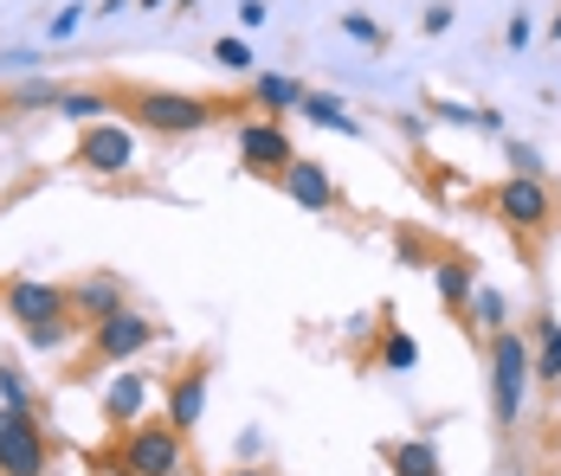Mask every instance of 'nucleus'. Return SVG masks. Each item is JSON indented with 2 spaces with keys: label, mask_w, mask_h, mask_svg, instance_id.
<instances>
[{
  "label": "nucleus",
  "mask_w": 561,
  "mask_h": 476,
  "mask_svg": "<svg viewBox=\"0 0 561 476\" xmlns=\"http://www.w3.org/2000/svg\"><path fill=\"white\" fill-rule=\"evenodd\" d=\"M0 310H7V322L20 328V341H26L33 355H65L71 341L91 335L84 322L71 316L65 283H53V277H7V283H0Z\"/></svg>",
  "instance_id": "f257e3e1"
},
{
  "label": "nucleus",
  "mask_w": 561,
  "mask_h": 476,
  "mask_svg": "<svg viewBox=\"0 0 561 476\" xmlns=\"http://www.w3.org/2000/svg\"><path fill=\"white\" fill-rule=\"evenodd\" d=\"M484 380H491V419L516 431L523 425V406H529V380H536V348H529V335L523 328H497L491 341H484Z\"/></svg>",
  "instance_id": "f03ea898"
},
{
  "label": "nucleus",
  "mask_w": 561,
  "mask_h": 476,
  "mask_svg": "<svg viewBox=\"0 0 561 476\" xmlns=\"http://www.w3.org/2000/svg\"><path fill=\"white\" fill-rule=\"evenodd\" d=\"M181 457H187V438H181L169 419H142V425H129V431H116V451L98 471H111V476H181L187 471Z\"/></svg>",
  "instance_id": "7ed1b4c3"
},
{
  "label": "nucleus",
  "mask_w": 561,
  "mask_h": 476,
  "mask_svg": "<svg viewBox=\"0 0 561 476\" xmlns=\"http://www.w3.org/2000/svg\"><path fill=\"white\" fill-rule=\"evenodd\" d=\"M129 123L149 129V136H201L214 116H220V97H194V91H162V84H142L123 97Z\"/></svg>",
  "instance_id": "20e7f679"
},
{
  "label": "nucleus",
  "mask_w": 561,
  "mask_h": 476,
  "mask_svg": "<svg viewBox=\"0 0 561 476\" xmlns=\"http://www.w3.org/2000/svg\"><path fill=\"white\" fill-rule=\"evenodd\" d=\"M156 341H162V322L149 316V310H136V303H123L116 316H104L84 335V355H91V368H129V361L149 355Z\"/></svg>",
  "instance_id": "39448f33"
},
{
  "label": "nucleus",
  "mask_w": 561,
  "mask_h": 476,
  "mask_svg": "<svg viewBox=\"0 0 561 476\" xmlns=\"http://www.w3.org/2000/svg\"><path fill=\"white\" fill-rule=\"evenodd\" d=\"M0 476H53V438L39 413L0 406Z\"/></svg>",
  "instance_id": "423d86ee"
},
{
  "label": "nucleus",
  "mask_w": 561,
  "mask_h": 476,
  "mask_svg": "<svg viewBox=\"0 0 561 476\" xmlns=\"http://www.w3.org/2000/svg\"><path fill=\"white\" fill-rule=\"evenodd\" d=\"M491 207H497V219H504L510 232L536 239V232H549V219H556V194H549V181H523V174H504V187L491 194Z\"/></svg>",
  "instance_id": "0eeeda50"
},
{
  "label": "nucleus",
  "mask_w": 561,
  "mask_h": 476,
  "mask_svg": "<svg viewBox=\"0 0 561 476\" xmlns=\"http://www.w3.org/2000/svg\"><path fill=\"white\" fill-rule=\"evenodd\" d=\"M78 167L98 174V181H123L136 167V129L129 123H91L78 136Z\"/></svg>",
  "instance_id": "6e6552de"
},
{
  "label": "nucleus",
  "mask_w": 561,
  "mask_h": 476,
  "mask_svg": "<svg viewBox=\"0 0 561 476\" xmlns=\"http://www.w3.org/2000/svg\"><path fill=\"white\" fill-rule=\"evenodd\" d=\"M232 142H239V161H245L252 174H272V181H278L284 167L297 161V142H290V129H284V123H272V116H245Z\"/></svg>",
  "instance_id": "1a4fd4ad"
},
{
  "label": "nucleus",
  "mask_w": 561,
  "mask_h": 476,
  "mask_svg": "<svg viewBox=\"0 0 561 476\" xmlns=\"http://www.w3.org/2000/svg\"><path fill=\"white\" fill-rule=\"evenodd\" d=\"M65 303H71V316L84 322V328H98L104 316H116V310L129 303V283H123L116 270H91V277L65 283Z\"/></svg>",
  "instance_id": "9d476101"
},
{
  "label": "nucleus",
  "mask_w": 561,
  "mask_h": 476,
  "mask_svg": "<svg viewBox=\"0 0 561 476\" xmlns=\"http://www.w3.org/2000/svg\"><path fill=\"white\" fill-rule=\"evenodd\" d=\"M278 187H284V200H290V207H304V212H330V207H336V174H330L317 155H297L278 174Z\"/></svg>",
  "instance_id": "9b49d317"
},
{
  "label": "nucleus",
  "mask_w": 561,
  "mask_h": 476,
  "mask_svg": "<svg viewBox=\"0 0 561 476\" xmlns=\"http://www.w3.org/2000/svg\"><path fill=\"white\" fill-rule=\"evenodd\" d=\"M207 399H214V380H207V368L194 361V368H181L169 380V413H162V419L187 438V431H201V419H207Z\"/></svg>",
  "instance_id": "f8f14e48"
},
{
  "label": "nucleus",
  "mask_w": 561,
  "mask_h": 476,
  "mask_svg": "<svg viewBox=\"0 0 561 476\" xmlns=\"http://www.w3.org/2000/svg\"><path fill=\"white\" fill-rule=\"evenodd\" d=\"M104 425L111 431H129V425L149 419V373H111V386H104Z\"/></svg>",
  "instance_id": "ddd939ff"
},
{
  "label": "nucleus",
  "mask_w": 561,
  "mask_h": 476,
  "mask_svg": "<svg viewBox=\"0 0 561 476\" xmlns=\"http://www.w3.org/2000/svg\"><path fill=\"white\" fill-rule=\"evenodd\" d=\"M304 78H290V71H252V104H259V116H272V123H284V116H297L304 109Z\"/></svg>",
  "instance_id": "4468645a"
},
{
  "label": "nucleus",
  "mask_w": 561,
  "mask_h": 476,
  "mask_svg": "<svg viewBox=\"0 0 561 476\" xmlns=\"http://www.w3.org/2000/svg\"><path fill=\"white\" fill-rule=\"evenodd\" d=\"M433 290H439V310L446 316L465 322V310H471V297H478V270H471V258H433Z\"/></svg>",
  "instance_id": "2eb2a0df"
},
{
  "label": "nucleus",
  "mask_w": 561,
  "mask_h": 476,
  "mask_svg": "<svg viewBox=\"0 0 561 476\" xmlns=\"http://www.w3.org/2000/svg\"><path fill=\"white\" fill-rule=\"evenodd\" d=\"M529 348H536V380L561 393V322H556V310H542V316L529 322Z\"/></svg>",
  "instance_id": "dca6fc26"
},
{
  "label": "nucleus",
  "mask_w": 561,
  "mask_h": 476,
  "mask_svg": "<svg viewBox=\"0 0 561 476\" xmlns=\"http://www.w3.org/2000/svg\"><path fill=\"white\" fill-rule=\"evenodd\" d=\"M111 109H116V97L104 91V84H78V91H65V97H58L53 116L78 123V129H91V123H111Z\"/></svg>",
  "instance_id": "f3484780"
},
{
  "label": "nucleus",
  "mask_w": 561,
  "mask_h": 476,
  "mask_svg": "<svg viewBox=\"0 0 561 476\" xmlns=\"http://www.w3.org/2000/svg\"><path fill=\"white\" fill-rule=\"evenodd\" d=\"M388 471L393 476H446V464H439V444L433 438H400L388 451Z\"/></svg>",
  "instance_id": "a211bd4d"
},
{
  "label": "nucleus",
  "mask_w": 561,
  "mask_h": 476,
  "mask_svg": "<svg viewBox=\"0 0 561 476\" xmlns=\"http://www.w3.org/2000/svg\"><path fill=\"white\" fill-rule=\"evenodd\" d=\"M297 116L317 123V129H336V136H362V123L348 116V104L330 97V91H304V109H297Z\"/></svg>",
  "instance_id": "6ab92c4d"
},
{
  "label": "nucleus",
  "mask_w": 561,
  "mask_h": 476,
  "mask_svg": "<svg viewBox=\"0 0 561 476\" xmlns=\"http://www.w3.org/2000/svg\"><path fill=\"white\" fill-rule=\"evenodd\" d=\"M58 97H65V84L58 78H46V71H33V78H13V91H7V109H58Z\"/></svg>",
  "instance_id": "aec40b11"
},
{
  "label": "nucleus",
  "mask_w": 561,
  "mask_h": 476,
  "mask_svg": "<svg viewBox=\"0 0 561 476\" xmlns=\"http://www.w3.org/2000/svg\"><path fill=\"white\" fill-rule=\"evenodd\" d=\"M465 322L491 341L497 328H510V303H504V290H491V283H478V297H471V310H465Z\"/></svg>",
  "instance_id": "412c9836"
},
{
  "label": "nucleus",
  "mask_w": 561,
  "mask_h": 476,
  "mask_svg": "<svg viewBox=\"0 0 561 476\" xmlns=\"http://www.w3.org/2000/svg\"><path fill=\"white\" fill-rule=\"evenodd\" d=\"M0 406H13V413H39V393H33V380L13 368V361H0Z\"/></svg>",
  "instance_id": "4be33fe9"
},
{
  "label": "nucleus",
  "mask_w": 561,
  "mask_h": 476,
  "mask_svg": "<svg viewBox=\"0 0 561 476\" xmlns=\"http://www.w3.org/2000/svg\"><path fill=\"white\" fill-rule=\"evenodd\" d=\"M381 368L388 373H413L420 368V341H413L407 328H388V335H381Z\"/></svg>",
  "instance_id": "5701e85b"
},
{
  "label": "nucleus",
  "mask_w": 561,
  "mask_h": 476,
  "mask_svg": "<svg viewBox=\"0 0 561 476\" xmlns=\"http://www.w3.org/2000/svg\"><path fill=\"white\" fill-rule=\"evenodd\" d=\"M336 26H342V39H355V46H368V53H381V46H388V26H381L375 13H342Z\"/></svg>",
  "instance_id": "b1692460"
},
{
  "label": "nucleus",
  "mask_w": 561,
  "mask_h": 476,
  "mask_svg": "<svg viewBox=\"0 0 561 476\" xmlns=\"http://www.w3.org/2000/svg\"><path fill=\"white\" fill-rule=\"evenodd\" d=\"M214 65H220V71H239V78H252L259 58H252V46H245L239 33H220V39H214Z\"/></svg>",
  "instance_id": "393cba45"
},
{
  "label": "nucleus",
  "mask_w": 561,
  "mask_h": 476,
  "mask_svg": "<svg viewBox=\"0 0 561 476\" xmlns=\"http://www.w3.org/2000/svg\"><path fill=\"white\" fill-rule=\"evenodd\" d=\"M33 71H46L39 46H0V78H33Z\"/></svg>",
  "instance_id": "a878e982"
},
{
  "label": "nucleus",
  "mask_w": 561,
  "mask_h": 476,
  "mask_svg": "<svg viewBox=\"0 0 561 476\" xmlns=\"http://www.w3.org/2000/svg\"><path fill=\"white\" fill-rule=\"evenodd\" d=\"M504 161H510V174H523V181H542V174H549L542 149H529V142H510V136H504Z\"/></svg>",
  "instance_id": "bb28decb"
},
{
  "label": "nucleus",
  "mask_w": 561,
  "mask_h": 476,
  "mask_svg": "<svg viewBox=\"0 0 561 476\" xmlns=\"http://www.w3.org/2000/svg\"><path fill=\"white\" fill-rule=\"evenodd\" d=\"M84 13H91L84 0H65V7H58L53 20H46V46H65V39H71V33L84 26Z\"/></svg>",
  "instance_id": "cd10ccee"
},
{
  "label": "nucleus",
  "mask_w": 561,
  "mask_h": 476,
  "mask_svg": "<svg viewBox=\"0 0 561 476\" xmlns=\"http://www.w3.org/2000/svg\"><path fill=\"white\" fill-rule=\"evenodd\" d=\"M426 116H439V123H451V129H478V104H458V97H433Z\"/></svg>",
  "instance_id": "c85d7f7f"
},
{
  "label": "nucleus",
  "mask_w": 561,
  "mask_h": 476,
  "mask_svg": "<svg viewBox=\"0 0 561 476\" xmlns=\"http://www.w3.org/2000/svg\"><path fill=\"white\" fill-rule=\"evenodd\" d=\"M451 20H458V7H451V0H433V7L420 13V33H426V39H446Z\"/></svg>",
  "instance_id": "c756f323"
},
{
  "label": "nucleus",
  "mask_w": 561,
  "mask_h": 476,
  "mask_svg": "<svg viewBox=\"0 0 561 476\" xmlns=\"http://www.w3.org/2000/svg\"><path fill=\"white\" fill-rule=\"evenodd\" d=\"M529 39H536V20H529V13H510V26H504V46H510V53H523Z\"/></svg>",
  "instance_id": "7c9ffc66"
},
{
  "label": "nucleus",
  "mask_w": 561,
  "mask_h": 476,
  "mask_svg": "<svg viewBox=\"0 0 561 476\" xmlns=\"http://www.w3.org/2000/svg\"><path fill=\"white\" fill-rule=\"evenodd\" d=\"M265 20H272V7H265V0H239V33H259Z\"/></svg>",
  "instance_id": "2f4dec72"
},
{
  "label": "nucleus",
  "mask_w": 561,
  "mask_h": 476,
  "mask_svg": "<svg viewBox=\"0 0 561 476\" xmlns=\"http://www.w3.org/2000/svg\"><path fill=\"white\" fill-rule=\"evenodd\" d=\"M478 129H484V136H497V142H504V136H510L504 109H484V104H478Z\"/></svg>",
  "instance_id": "473e14b6"
},
{
  "label": "nucleus",
  "mask_w": 561,
  "mask_h": 476,
  "mask_svg": "<svg viewBox=\"0 0 561 476\" xmlns=\"http://www.w3.org/2000/svg\"><path fill=\"white\" fill-rule=\"evenodd\" d=\"M259 451H265V431H239V457L259 464Z\"/></svg>",
  "instance_id": "72a5a7b5"
},
{
  "label": "nucleus",
  "mask_w": 561,
  "mask_h": 476,
  "mask_svg": "<svg viewBox=\"0 0 561 476\" xmlns=\"http://www.w3.org/2000/svg\"><path fill=\"white\" fill-rule=\"evenodd\" d=\"M123 7H129V0H98V20H116Z\"/></svg>",
  "instance_id": "f704fd0d"
},
{
  "label": "nucleus",
  "mask_w": 561,
  "mask_h": 476,
  "mask_svg": "<svg viewBox=\"0 0 561 476\" xmlns=\"http://www.w3.org/2000/svg\"><path fill=\"white\" fill-rule=\"evenodd\" d=\"M549 39L561 46V13H549Z\"/></svg>",
  "instance_id": "c9c22d12"
},
{
  "label": "nucleus",
  "mask_w": 561,
  "mask_h": 476,
  "mask_svg": "<svg viewBox=\"0 0 561 476\" xmlns=\"http://www.w3.org/2000/svg\"><path fill=\"white\" fill-rule=\"evenodd\" d=\"M136 7H142V13H156V7H174V0H136Z\"/></svg>",
  "instance_id": "e433bc0d"
},
{
  "label": "nucleus",
  "mask_w": 561,
  "mask_h": 476,
  "mask_svg": "<svg viewBox=\"0 0 561 476\" xmlns=\"http://www.w3.org/2000/svg\"><path fill=\"white\" fill-rule=\"evenodd\" d=\"M232 476H272V471H259V464H245V471H232Z\"/></svg>",
  "instance_id": "4c0bfd02"
},
{
  "label": "nucleus",
  "mask_w": 561,
  "mask_h": 476,
  "mask_svg": "<svg viewBox=\"0 0 561 476\" xmlns=\"http://www.w3.org/2000/svg\"><path fill=\"white\" fill-rule=\"evenodd\" d=\"M504 476H529V471H504Z\"/></svg>",
  "instance_id": "58836bf2"
}]
</instances>
